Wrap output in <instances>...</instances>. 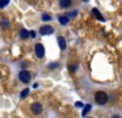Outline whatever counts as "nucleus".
I'll use <instances>...</instances> for the list:
<instances>
[{"label":"nucleus","instance_id":"1","mask_svg":"<svg viewBox=\"0 0 122 118\" xmlns=\"http://www.w3.org/2000/svg\"><path fill=\"white\" fill-rule=\"evenodd\" d=\"M108 99H109V97H108V94L105 92V91H98L96 94H95V102L98 104V105H106V102H108Z\"/></svg>","mask_w":122,"mask_h":118},{"label":"nucleus","instance_id":"2","mask_svg":"<svg viewBox=\"0 0 122 118\" xmlns=\"http://www.w3.org/2000/svg\"><path fill=\"white\" fill-rule=\"evenodd\" d=\"M30 111H32L33 115H40V114L43 112V105H42L40 102H33V104L30 105Z\"/></svg>","mask_w":122,"mask_h":118},{"label":"nucleus","instance_id":"3","mask_svg":"<svg viewBox=\"0 0 122 118\" xmlns=\"http://www.w3.org/2000/svg\"><path fill=\"white\" fill-rule=\"evenodd\" d=\"M19 79H20V82L27 84V82L32 79V75H30V72H29V71L23 69V71H20V72H19Z\"/></svg>","mask_w":122,"mask_h":118},{"label":"nucleus","instance_id":"4","mask_svg":"<svg viewBox=\"0 0 122 118\" xmlns=\"http://www.w3.org/2000/svg\"><path fill=\"white\" fill-rule=\"evenodd\" d=\"M53 32H55V27H53V26H49V25H43V26H40V29H39V33L43 35V36L52 35Z\"/></svg>","mask_w":122,"mask_h":118},{"label":"nucleus","instance_id":"5","mask_svg":"<svg viewBox=\"0 0 122 118\" xmlns=\"http://www.w3.org/2000/svg\"><path fill=\"white\" fill-rule=\"evenodd\" d=\"M35 53H36V56H37L39 59L45 58V46H43L42 43H36V45H35Z\"/></svg>","mask_w":122,"mask_h":118},{"label":"nucleus","instance_id":"6","mask_svg":"<svg viewBox=\"0 0 122 118\" xmlns=\"http://www.w3.org/2000/svg\"><path fill=\"white\" fill-rule=\"evenodd\" d=\"M0 27H2V29H9L10 27V22H9L7 17H2V19H0Z\"/></svg>","mask_w":122,"mask_h":118},{"label":"nucleus","instance_id":"7","mask_svg":"<svg viewBox=\"0 0 122 118\" xmlns=\"http://www.w3.org/2000/svg\"><path fill=\"white\" fill-rule=\"evenodd\" d=\"M59 6L63 9H68L72 6V0H59Z\"/></svg>","mask_w":122,"mask_h":118},{"label":"nucleus","instance_id":"8","mask_svg":"<svg viewBox=\"0 0 122 118\" xmlns=\"http://www.w3.org/2000/svg\"><path fill=\"white\" fill-rule=\"evenodd\" d=\"M19 36H20V39H29L30 38V32L29 30H26V29H20V32H19Z\"/></svg>","mask_w":122,"mask_h":118},{"label":"nucleus","instance_id":"9","mask_svg":"<svg viewBox=\"0 0 122 118\" xmlns=\"http://www.w3.org/2000/svg\"><path fill=\"white\" fill-rule=\"evenodd\" d=\"M57 43H59V48L62 49V50L66 49V40H65L62 36H59V38H57Z\"/></svg>","mask_w":122,"mask_h":118},{"label":"nucleus","instance_id":"10","mask_svg":"<svg viewBox=\"0 0 122 118\" xmlns=\"http://www.w3.org/2000/svg\"><path fill=\"white\" fill-rule=\"evenodd\" d=\"M57 20H59V23L62 25V26H66V25L69 23V17H68V16H59Z\"/></svg>","mask_w":122,"mask_h":118},{"label":"nucleus","instance_id":"11","mask_svg":"<svg viewBox=\"0 0 122 118\" xmlns=\"http://www.w3.org/2000/svg\"><path fill=\"white\" fill-rule=\"evenodd\" d=\"M92 13H93V16H95V17H98L101 22H105V17L101 15V12H99L98 9H92Z\"/></svg>","mask_w":122,"mask_h":118},{"label":"nucleus","instance_id":"12","mask_svg":"<svg viewBox=\"0 0 122 118\" xmlns=\"http://www.w3.org/2000/svg\"><path fill=\"white\" fill-rule=\"evenodd\" d=\"M29 92H30V89H29V88H25V89L20 92V99H25V98L29 95Z\"/></svg>","mask_w":122,"mask_h":118},{"label":"nucleus","instance_id":"13","mask_svg":"<svg viewBox=\"0 0 122 118\" xmlns=\"http://www.w3.org/2000/svg\"><path fill=\"white\" fill-rule=\"evenodd\" d=\"M9 3H10V0H0V9L6 7V6H7Z\"/></svg>","mask_w":122,"mask_h":118},{"label":"nucleus","instance_id":"14","mask_svg":"<svg viewBox=\"0 0 122 118\" xmlns=\"http://www.w3.org/2000/svg\"><path fill=\"white\" fill-rule=\"evenodd\" d=\"M89 111H91V105H85V107H83V111H82V115L86 117V114H88Z\"/></svg>","mask_w":122,"mask_h":118},{"label":"nucleus","instance_id":"15","mask_svg":"<svg viewBox=\"0 0 122 118\" xmlns=\"http://www.w3.org/2000/svg\"><path fill=\"white\" fill-rule=\"evenodd\" d=\"M56 66H59L57 62H53V64H49V69H56Z\"/></svg>","mask_w":122,"mask_h":118},{"label":"nucleus","instance_id":"16","mask_svg":"<svg viewBox=\"0 0 122 118\" xmlns=\"http://www.w3.org/2000/svg\"><path fill=\"white\" fill-rule=\"evenodd\" d=\"M76 15H78V12H76V10H73V12H71V13H68L66 16H68V17H75Z\"/></svg>","mask_w":122,"mask_h":118},{"label":"nucleus","instance_id":"17","mask_svg":"<svg viewBox=\"0 0 122 118\" xmlns=\"http://www.w3.org/2000/svg\"><path fill=\"white\" fill-rule=\"evenodd\" d=\"M42 19H43L45 22H47V20H50V19H52V16H49V15H42Z\"/></svg>","mask_w":122,"mask_h":118},{"label":"nucleus","instance_id":"18","mask_svg":"<svg viewBox=\"0 0 122 118\" xmlns=\"http://www.w3.org/2000/svg\"><path fill=\"white\" fill-rule=\"evenodd\" d=\"M69 71H71V72L76 71V65H69Z\"/></svg>","mask_w":122,"mask_h":118},{"label":"nucleus","instance_id":"19","mask_svg":"<svg viewBox=\"0 0 122 118\" xmlns=\"http://www.w3.org/2000/svg\"><path fill=\"white\" fill-rule=\"evenodd\" d=\"M36 35H37V33H36L35 30H30V38H32V39H33V38H36Z\"/></svg>","mask_w":122,"mask_h":118},{"label":"nucleus","instance_id":"20","mask_svg":"<svg viewBox=\"0 0 122 118\" xmlns=\"http://www.w3.org/2000/svg\"><path fill=\"white\" fill-rule=\"evenodd\" d=\"M76 107H78V108H82V107H83V104H82V102H76Z\"/></svg>","mask_w":122,"mask_h":118},{"label":"nucleus","instance_id":"21","mask_svg":"<svg viewBox=\"0 0 122 118\" xmlns=\"http://www.w3.org/2000/svg\"><path fill=\"white\" fill-rule=\"evenodd\" d=\"M27 66V62H22V68H26Z\"/></svg>","mask_w":122,"mask_h":118},{"label":"nucleus","instance_id":"22","mask_svg":"<svg viewBox=\"0 0 122 118\" xmlns=\"http://www.w3.org/2000/svg\"><path fill=\"white\" fill-rule=\"evenodd\" d=\"M111 118H121V117H119V115H118V114H113V115H112V117H111Z\"/></svg>","mask_w":122,"mask_h":118},{"label":"nucleus","instance_id":"23","mask_svg":"<svg viewBox=\"0 0 122 118\" xmlns=\"http://www.w3.org/2000/svg\"><path fill=\"white\" fill-rule=\"evenodd\" d=\"M82 2H88V0H82Z\"/></svg>","mask_w":122,"mask_h":118}]
</instances>
